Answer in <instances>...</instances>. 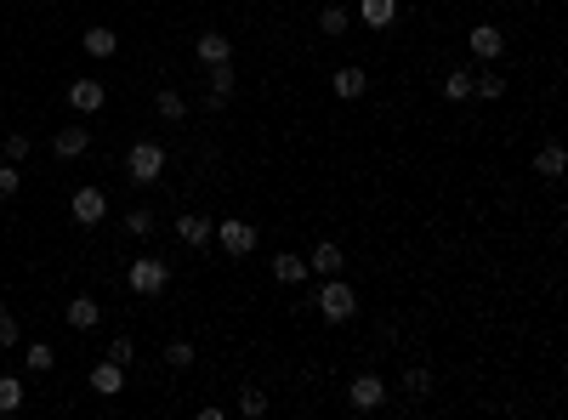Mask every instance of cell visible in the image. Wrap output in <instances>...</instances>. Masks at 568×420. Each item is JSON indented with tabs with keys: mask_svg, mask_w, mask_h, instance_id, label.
<instances>
[{
	"mask_svg": "<svg viewBox=\"0 0 568 420\" xmlns=\"http://www.w3.org/2000/svg\"><path fill=\"white\" fill-rule=\"evenodd\" d=\"M318 313H325L330 324H347L352 313H358V295H352V284H342V278H325V290H318Z\"/></svg>",
	"mask_w": 568,
	"mask_h": 420,
	"instance_id": "6da1fadb",
	"label": "cell"
},
{
	"mask_svg": "<svg viewBox=\"0 0 568 420\" xmlns=\"http://www.w3.org/2000/svg\"><path fill=\"white\" fill-rule=\"evenodd\" d=\"M126 284H131L136 295H160L165 284H171V268H165L160 256H136L131 268H126Z\"/></svg>",
	"mask_w": 568,
	"mask_h": 420,
	"instance_id": "7a4b0ae2",
	"label": "cell"
},
{
	"mask_svg": "<svg viewBox=\"0 0 568 420\" xmlns=\"http://www.w3.org/2000/svg\"><path fill=\"white\" fill-rule=\"evenodd\" d=\"M126 170H131V182H160V170H165V148L160 143H136L131 153H126Z\"/></svg>",
	"mask_w": 568,
	"mask_h": 420,
	"instance_id": "3957f363",
	"label": "cell"
},
{
	"mask_svg": "<svg viewBox=\"0 0 568 420\" xmlns=\"http://www.w3.org/2000/svg\"><path fill=\"white\" fill-rule=\"evenodd\" d=\"M69 216H74L80 227H97L103 216H109V194H103V188H80V194L69 199Z\"/></svg>",
	"mask_w": 568,
	"mask_h": 420,
	"instance_id": "277c9868",
	"label": "cell"
},
{
	"mask_svg": "<svg viewBox=\"0 0 568 420\" xmlns=\"http://www.w3.org/2000/svg\"><path fill=\"white\" fill-rule=\"evenodd\" d=\"M210 239H217L227 256H251V251H256V227H251V222H239V216H234V222H222L217 233H210Z\"/></svg>",
	"mask_w": 568,
	"mask_h": 420,
	"instance_id": "5b68a950",
	"label": "cell"
},
{
	"mask_svg": "<svg viewBox=\"0 0 568 420\" xmlns=\"http://www.w3.org/2000/svg\"><path fill=\"white\" fill-rule=\"evenodd\" d=\"M466 45H472V57H478V63H495V57L506 52V35H500L495 23H478V29L466 35Z\"/></svg>",
	"mask_w": 568,
	"mask_h": 420,
	"instance_id": "8992f818",
	"label": "cell"
},
{
	"mask_svg": "<svg viewBox=\"0 0 568 420\" xmlns=\"http://www.w3.org/2000/svg\"><path fill=\"white\" fill-rule=\"evenodd\" d=\"M347 398H352V409H381V403H387V381H381V375H358L347 386Z\"/></svg>",
	"mask_w": 568,
	"mask_h": 420,
	"instance_id": "52a82bcc",
	"label": "cell"
},
{
	"mask_svg": "<svg viewBox=\"0 0 568 420\" xmlns=\"http://www.w3.org/2000/svg\"><path fill=\"white\" fill-rule=\"evenodd\" d=\"M335 97H342V103H358L364 97V91H370V74H364L358 63H347V69H335Z\"/></svg>",
	"mask_w": 568,
	"mask_h": 420,
	"instance_id": "ba28073f",
	"label": "cell"
},
{
	"mask_svg": "<svg viewBox=\"0 0 568 420\" xmlns=\"http://www.w3.org/2000/svg\"><path fill=\"white\" fill-rule=\"evenodd\" d=\"M193 52H199V63H205V69H210V63H234V40H227V35H217V29H205Z\"/></svg>",
	"mask_w": 568,
	"mask_h": 420,
	"instance_id": "9c48e42d",
	"label": "cell"
},
{
	"mask_svg": "<svg viewBox=\"0 0 568 420\" xmlns=\"http://www.w3.org/2000/svg\"><path fill=\"white\" fill-rule=\"evenodd\" d=\"M91 392H103V398L126 392V364H114V358H103V364L91 369Z\"/></svg>",
	"mask_w": 568,
	"mask_h": 420,
	"instance_id": "30bf717a",
	"label": "cell"
},
{
	"mask_svg": "<svg viewBox=\"0 0 568 420\" xmlns=\"http://www.w3.org/2000/svg\"><path fill=\"white\" fill-rule=\"evenodd\" d=\"M103 103H109L103 80H74V86H69V108H80V114H97Z\"/></svg>",
	"mask_w": 568,
	"mask_h": 420,
	"instance_id": "8fae6325",
	"label": "cell"
},
{
	"mask_svg": "<svg viewBox=\"0 0 568 420\" xmlns=\"http://www.w3.org/2000/svg\"><path fill=\"white\" fill-rule=\"evenodd\" d=\"M52 153H57V160H80V153H91L86 126H63V131L52 136Z\"/></svg>",
	"mask_w": 568,
	"mask_h": 420,
	"instance_id": "7c38bea8",
	"label": "cell"
},
{
	"mask_svg": "<svg viewBox=\"0 0 568 420\" xmlns=\"http://www.w3.org/2000/svg\"><path fill=\"white\" fill-rule=\"evenodd\" d=\"M210 233H217V222H210V216H199V210L177 216V239H182V244H210Z\"/></svg>",
	"mask_w": 568,
	"mask_h": 420,
	"instance_id": "4fadbf2b",
	"label": "cell"
},
{
	"mask_svg": "<svg viewBox=\"0 0 568 420\" xmlns=\"http://www.w3.org/2000/svg\"><path fill=\"white\" fill-rule=\"evenodd\" d=\"M358 23L364 29H392L398 23V0H358Z\"/></svg>",
	"mask_w": 568,
	"mask_h": 420,
	"instance_id": "5bb4252c",
	"label": "cell"
},
{
	"mask_svg": "<svg viewBox=\"0 0 568 420\" xmlns=\"http://www.w3.org/2000/svg\"><path fill=\"white\" fill-rule=\"evenodd\" d=\"M342 261H347V251H342V244H330V239H325V244H313V256H307V268L330 278V273H342Z\"/></svg>",
	"mask_w": 568,
	"mask_h": 420,
	"instance_id": "9a60e30c",
	"label": "cell"
},
{
	"mask_svg": "<svg viewBox=\"0 0 568 420\" xmlns=\"http://www.w3.org/2000/svg\"><path fill=\"white\" fill-rule=\"evenodd\" d=\"M80 45H86L91 57H114V52H119V40H114V29H109V23H91L86 35H80Z\"/></svg>",
	"mask_w": 568,
	"mask_h": 420,
	"instance_id": "2e32d148",
	"label": "cell"
},
{
	"mask_svg": "<svg viewBox=\"0 0 568 420\" xmlns=\"http://www.w3.org/2000/svg\"><path fill=\"white\" fill-rule=\"evenodd\" d=\"M534 170H540L546 182H557L563 170H568V153H563V143H546L540 153H534Z\"/></svg>",
	"mask_w": 568,
	"mask_h": 420,
	"instance_id": "e0dca14e",
	"label": "cell"
},
{
	"mask_svg": "<svg viewBox=\"0 0 568 420\" xmlns=\"http://www.w3.org/2000/svg\"><path fill=\"white\" fill-rule=\"evenodd\" d=\"M273 278H279V284H301V278H307V261H301L296 251H279V256H273Z\"/></svg>",
	"mask_w": 568,
	"mask_h": 420,
	"instance_id": "ac0fdd59",
	"label": "cell"
},
{
	"mask_svg": "<svg viewBox=\"0 0 568 420\" xmlns=\"http://www.w3.org/2000/svg\"><path fill=\"white\" fill-rule=\"evenodd\" d=\"M97 318H103V307L91 301V295H74V301H69V324H74V330H97Z\"/></svg>",
	"mask_w": 568,
	"mask_h": 420,
	"instance_id": "d6986e66",
	"label": "cell"
},
{
	"mask_svg": "<svg viewBox=\"0 0 568 420\" xmlns=\"http://www.w3.org/2000/svg\"><path fill=\"white\" fill-rule=\"evenodd\" d=\"M443 97H449V103H466V97H472V69H449V74H443Z\"/></svg>",
	"mask_w": 568,
	"mask_h": 420,
	"instance_id": "ffe728a7",
	"label": "cell"
},
{
	"mask_svg": "<svg viewBox=\"0 0 568 420\" xmlns=\"http://www.w3.org/2000/svg\"><path fill=\"white\" fill-rule=\"evenodd\" d=\"M227 91H234V63H210V108H222Z\"/></svg>",
	"mask_w": 568,
	"mask_h": 420,
	"instance_id": "44dd1931",
	"label": "cell"
},
{
	"mask_svg": "<svg viewBox=\"0 0 568 420\" xmlns=\"http://www.w3.org/2000/svg\"><path fill=\"white\" fill-rule=\"evenodd\" d=\"M18 409H23V381L0 375V415H18Z\"/></svg>",
	"mask_w": 568,
	"mask_h": 420,
	"instance_id": "7402d4cb",
	"label": "cell"
},
{
	"mask_svg": "<svg viewBox=\"0 0 568 420\" xmlns=\"http://www.w3.org/2000/svg\"><path fill=\"white\" fill-rule=\"evenodd\" d=\"M318 29H325V35H347V29H352V12H347V6H325V12H318Z\"/></svg>",
	"mask_w": 568,
	"mask_h": 420,
	"instance_id": "603a6c76",
	"label": "cell"
},
{
	"mask_svg": "<svg viewBox=\"0 0 568 420\" xmlns=\"http://www.w3.org/2000/svg\"><path fill=\"white\" fill-rule=\"evenodd\" d=\"M472 91H478L483 103H500L506 97V80H500V74H472Z\"/></svg>",
	"mask_w": 568,
	"mask_h": 420,
	"instance_id": "cb8c5ba5",
	"label": "cell"
},
{
	"mask_svg": "<svg viewBox=\"0 0 568 420\" xmlns=\"http://www.w3.org/2000/svg\"><path fill=\"white\" fill-rule=\"evenodd\" d=\"M52 364H57V352L45 347V341H29V369H35V375H45Z\"/></svg>",
	"mask_w": 568,
	"mask_h": 420,
	"instance_id": "d4e9b609",
	"label": "cell"
},
{
	"mask_svg": "<svg viewBox=\"0 0 568 420\" xmlns=\"http://www.w3.org/2000/svg\"><path fill=\"white\" fill-rule=\"evenodd\" d=\"M432 369H404V392H416V398H426V392H432Z\"/></svg>",
	"mask_w": 568,
	"mask_h": 420,
	"instance_id": "484cf974",
	"label": "cell"
},
{
	"mask_svg": "<svg viewBox=\"0 0 568 420\" xmlns=\"http://www.w3.org/2000/svg\"><path fill=\"white\" fill-rule=\"evenodd\" d=\"M126 233H131V239H148V233H153V210L136 205V210L126 216Z\"/></svg>",
	"mask_w": 568,
	"mask_h": 420,
	"instance_id": "4316f807",
	"label": "cell"
},
{
	"mask_svg": "<svg viewBox=\"0 0 568 420\" xmlns=\"http://www.w3.org/2000/svg\"><path fill=\"white\" fill-rule=\"evenodd\" d=\"M165 364H171V369H188V364H193V347H188V341H165Z\"/></svg>",
	"mask_w": 568,
	"mask_h": 420,
	"instance_id": "83f0119b",
	"label": "cell"
},
{
	"mask_svg": "<svg viewBox=\"0 0 568 420\" xmlns=\"http://www.w3.org/2000/svg\"><path fill=\"white\" fill-rule=\"evenodd\" d=\"M153 108H160V119H182V114H188V103H182L177 91H160V103H153Z\"/></svg>",
	"mask_w": 568,
	"mask_h": 420,
	"instance_id": "f1b7e54d",
	"label": "cell"
},
{
	"mask_svg": "<svg viewBox=\"0 0 568 420\" xmlns=\"http://www.w3.org/2000/svg\"><path fill=\"white\" fill-rule=\"evenodd\" d=\"M268 409V392H256V386H244L239 392V415H262Z\"/></svg>",
	"mask_w": 568,
	"mask_h": 420,
	"instance_id": "f546056e",
	"label": "cell"
},
{
	"mask_svg": "<svg viewBox=\"0 0 568 420\" xmlns=\"http://www.w3.org/2000/svg\"><path fill=\"white\" fill-rule=\"evenodd\" d=\"M29 153H35V148H29V136H23V131H12V136H6V160H12V165H23Z\"/></svg>",
	"mask_w": 568,
	"mask_h": 420,
	"instance_id": "4dcf8cb0",
	"label": "cell"
},
{
	"mask_svg": "<svg viewBox=\"0 0 568 420\" xmlns=\"http://www.w3.org/2000/svg\"><path fill=\"white\" fill-rule=\"evenodd\" d=\"M109 358H114V364H131V358H136L131 335H114V341H109Z\"/></svg>",
	"mask_w": 568,
	"mask_h": 420,
	"instance_id": "1f68e13d",
	"label": "cell"
},
{
	"mask_svg": "<svg viewBox=\"0 0 568 420\" xmlns=\"http://www.w3.org/2000/svg\"><path fill=\"white\" fill-rule=\"evenodd\" d=\"M18 335H23V330H18V318L0 313V347H18Z\"/></svg>",
	"mask_w": 568,
	"mask_h": 420,
	"instance_id": "d6a6232c",
	"label": "cell"
},
{
	"mask_svg": "<svg viewBox=\"0 0 568 420\" xmlns=\"http://www.w3.org/2000/svg\"><path fill=\"white\" fill-rule=\"evenodd\" d=\"M18 194V165H0V199Z\"/></svg>",
	"mask_w": 568,
	"mask_h": 420,
	"instance_id": "836d02e7",
	"label": "cell"
},
{
	"mask_svg": "<svg viewBox=\"0 0 568 420\" xmlns=\"http://www.w3.org/2000/svg\"><path fill=\"white\" fill-rule=\"evenodd\" d=\"M0 313H6V307H0Z\"/></svg>",
	"mask_w": 568,
	"mask_h": 420,
	"instance_id": "e575fe53",
	"label": "cell"
}]
</instances>
